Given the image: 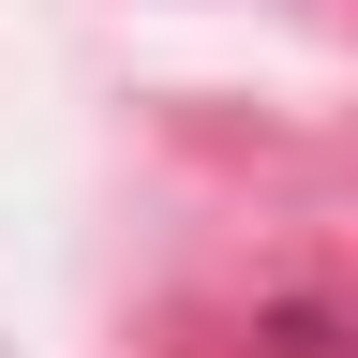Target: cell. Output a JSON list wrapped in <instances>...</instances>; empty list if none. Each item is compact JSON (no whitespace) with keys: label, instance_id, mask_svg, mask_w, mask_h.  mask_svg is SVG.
I'll return each mask as SVG.
<instances>
[{"label":"cell","instance_id":"1","mask_svg":"<svg viewBox=\"0 0 358 358\" xmlns=\"http://www.w3.org/2000/svg\"><path fill=\"white\" fill-rule=\"evenodd\" d=\"M254 358H358V299H268Z\"/></svg>","mask_w":358,"mask_h":358}]
</instances>
